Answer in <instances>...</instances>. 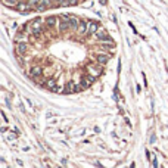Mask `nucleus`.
Here are the masks:
<instances>
[{"label": "nucleus", "mask_w": 168, "mask_h": 168, "mask_svg": "<svg viewBox=\"0 0 168 168\" xmlns=\"http://www.w3.org/2000/svg\"><path fill=\"white\" fill-rule=\"evenodd\" d=\"M128 25H130V27H131V30H133V31H134V33H136V34H137V30H136V27H134V25H133V24H131V22H128Z\"/></svg>", "instance_id": "obj_22"}, {"label": "nucleus", "mask_w": 168, "mask_h": 168, "mask_svg": "<svg viewBox=\"0 0 168 168\" xmlns=\"http://www.w3.org/2000/svg\"><path fill=\"white\" fill-rule=\"evenodd\" d=\"M96 78H97V77H94L93 74L87 72V74H84V75H83V78H81V83L84 84V87H86V88H88V87H90V86L96 81Z\"/></svg>", "instance_id": "obj_3"}, {"label": "nucleus", "mask_w": 168, "mask_h": 168, "mask_svg": "<svg viewBox=\"0 0 168 168\" xmlns=\"http://www.w3.org/2000/svg\"><path fill=\"white\" fill-rule=\"evenodd\" d=\"M27 50H28V44H27V41L24 40H16V44H15V53L16 56H24Z\"/></svg>", "instance_id": "obj_2"}, {"label": "nucleus", "mask_w": 168, "mask_h": 168, "mask_svg": "<svg viewBox=\"0 0 168 168\" xmlns=\"http://www.w3.org/2000/svg\"><path fill=\"white\" fill-rule=\"evenodd\" d=\"M46 9H47L46 6H44L43 3H40V5L37 6V9H35V11H37V12H44V11H46Z\"/></svg>", "instance_id": "obj_18"}, {"label": "nucleus", "mask_w": 168, "mask_h": 168, "mask_svg": "<svg viewBox=\"0 0 168 168\" xmlns=\"http://www.w3.org/2000/svg\"><path fill=\"white\" fill-rule=\"evenodd\" d=\"M83 90H86V87H84V84H83V83L75 84V90H74V93H80V92H83Z\"/></svg>", "instance_id": "obj_16"}, {"label": "nucleus", "mask_w": 168, "mask_h": 168, "mask_svg": "<svg viewBox=\"0 0 168 168\" xmlns=\"http://www.w3.org/2000/svg\"><path fill=\"white\" fill-rule=\"evenodd\" d=\"M94 37H96V40H99V41H105L106 39L109 37V35H108V31H106L105 28H99Z\"/></svg>", "instance_id": "obj_10"}, {"label": "nucleus", "mask_w": 168, "mask_h": 168, "mask_svg": "<svg viewBox=\"0 0 168 168\" xmlns=\"http://www.w3.org/2000/svg\"><path fill=\"white\" fill-rule=\"evenodd\" d=\"M149 141H150V143H155V141H156V136L152 134V136H150V140H149Z\"/></svg>", "instance_id": "obj_20"}, {"label": "nucleus", "mask_w": 168, "mask_h": 168, "mask_svg": "<svg viewBox=\"0 0 168 168\" xmlns=\"http://www.w3.org/2000/svg\"><path fill=\"white\" fill-rule=\"evenodd\" d=\"M19 2L21 0H2L3 6H6V7H16Z\"/></svg>", "instance_id": "obj_14"}, {"label": "nucleus", "mask_w": 168, "mask_h": 168, "mask_svg": "<svg viewBox=\"0 0 168 168\" xmlns=\"http://www.w3.org/2000/svg\"><path fill=\"white\" fill-rule=\"evenodd\" d=\"M58 19L59 18H56V16H47L46 19H44V24H46V27L47 28H55V27H58Z\"/></svg>", "instance_id": "obj_7"}, {"label": "nucleus", "mask_w": 168, "mask_h": 168, "mask_svg": "<svg viewBox=\"0 0 168 168\" xmlns=\"http://www.w3.org/2000/svg\"><path fill=\"white\" fill-rule=\"evenodd\" d=\"M27 2H28V6L33 9V11H34V9H37V6L40 5V2H41V0H27Z\"/></svg>", "instance_id": "obj_15"}, {"label": "nucleus", "mask_w": 168, "mask_h": 168, "mask_svg": "<svg viewBox=\"0 0 168 168\" xmlns=\"http://www.w3.org/2000/svg\"><path fill=\"white\" fill-rule=\"evenodd\" d=\"M74 90H75V84L72 83V81H68L66 83V86L64 87V94H71V93H74Z\"/></svg>", "instance_id": "obj_13"}, {"label": "nucleus", "mask_w": 168, "mask_h": 168, "mask_svg": "<svg viewBox=\"0 0 168 168\" xmlns=\"http://www.w3.org/2000/svg\"><path fill=\"white\" fill-rule=\"evenodd\" d=\"M106 2H108V0H99V3H100V5H106Z\"/></svg>", "instance_id": "obj_24"}, {"label": "nucleus", "mask_w": 168, "mask_h": 168, "mask_svg": "<svg viewBox=\"0 0 168 168\" xmlns=\"http://www.w3.org/2000/svg\"><path fill=\"white\" fill-rule=\"evenodd\" d=\"M77 34L81 35V37L87 35V34H88V22H86V21H81V22H80L78 30H77Z\"/></svg>", "instance_id": "obj_6"}, {"label": "nucleus", "mask_w": 168, "mask_h": 168, "mask_svg": "<svg viewBox=\"0 0 168 168\" xmlns=\"http://www.w3.org/2000/svg\"><path fill=\"white\" fill-rule=\"evenodd\" d=\"M56 28L59 33H66V31H71V24H69V21H60Z\"/></svg>", "instance_id": "obj_8"}, {"label": "nucleus", "mask_w": 168, "mask_h": 168, "mask_svg": "<svg viewBox=\"0 0 168 168\" xmlns=\"http://www.w3.org/2000/svg\"><path fill=\"white\" fill-rule=\"evenodd\" d=\"M43 75V68L40 65H33L30 68V77L31 78H40Z\"/></svg>", "instance_id": "obj_4"}, {"label": "nucleus", "mask_w": 168, "mask_h": 168, "mask_svg": "<svg viewBox=\"0 0 168 168\" xmlns=\"http://www.w3.org/2000/svg\"><path fill=\"white\" fill-rule=\"evenodd\" d=\"M80 2H81V0H71V5L74 6V5H78Z\"/></svg>", "instance_id": "obj_23"}, {"label": "nucleus", "mask_w": 168, "mask_h": 168, "mask_svg": "<svg viewBox=\"0 0 168 168\" xmlns=\"http://www.w3.org/2000/svg\"><path fill=\"white\" fill-rule=\"evenodd\" d=\"M109 59H111V53L102 52V53H97L96 55V62H99V64H102V65H106L109 62Z\"/></svg>", "instance_id": "obj_5"}, {"label": "nucleus", "mask_w": 168, "mask_h": 168, "mask_svg": "<svg viewBox=\"0 0 168 168\" xmlns=\"http://www.w3.org/2000/svg\"><path fill=\"white\" fill-rule=\"evenodd\" d=\"M86 71L90 72V74H93L94 77H100L103 74V65L99 64V62H96V64L94 62H90V64L86 65Z\"/></svg>", "instance_id": "obj_1"}, {"label": "nucleus", "mask_w": 168, "mask_h": 168, "mask_svg": "<svg viewBox=\"0 0 168 168\" xmlns=\"http://www.w3.org/2000/svg\"><path fill=\"white\" fill-rule=\"evenodd\" d=\"M97 30H99V24H97L96 21H92V22H88V34L87 35H92V37H94Z\"/></svg>", "instance_id": "obj_9"}, {"label": "nucleus", "mask_w": 168, "mask_h": 168, "mask_svg": "<svg viewBox=\"0 0 168 168\" xmlns=\"http://www.w3.org/2000/svg\"><path fill=\"white\" fill-rule=\"evenodd\" d=\"M152 161H153V162H152V165H153V167H158V162H156V156H155V155H153V159H152Z\"/></svg>", "instance_id": "obj_21"}, {"label": "nucleus", "mask_w": 168, "mask_h": 168, "mask_svg": "<svg viewBox=\"0 0 168 168\" xmlns=\"http://www.w3.org/2000/svg\"><path fill=\"white\" fill-rule=\"evenodd\" d=\"M59 2H60V0H53V3H55V5H59Z\"/></svg>", "instance_id": "obj_25"}, {"label": "nucleus", "mask_w": 168, "mask_h": 168, "mask_svg": "<svg viewBox=\"0 0 168 168\" xmlns=\"http://www.w3.org/2000/svg\"><path fill=\"white\" fill-rule=\"evenodd\" d=\"M59 18H60L62 21H69V19H71V15H69V13H62Z\"/></svg>", "instance_id": "obj_17"}, {"label": "nucleus", "mask_w": 168, "mask_h": 168, "mask_svg": "<svg viewBox=\"0 0 168 168\" xmlns=\"http://www.w3.org/2000/svg\"><path fill=\"white\" fill-rule=\"evenodd\" d=\"M80 21L77 16H74V15H71V19H69V24H71V31H74V33H77V30H78V25H80Z\"/></svg>", "instance_id": "obj_11"}, {"label": "nucleus", "mask_w": 168, "mask_h": 168, "mask_svg": "<svg viewBox=\"0 0 168 168\" xmlns=\"http://www.w3.org/2000/svg\"><path fill=\"white\" fill-rule=\"evenodd\" d=\"M46 87L49 88L50 92H53V90L58 87V80H56L55 77H50L49 80H46Z\"/></svg>", "instance_id": "obj_12"}, {"label": "nucleus", "mask_w": 168, "mask_h": 168, "mask_svg": "<svg viewBox=\"0 0 168 168\" xmlns=\"http://www.w3.org/2000/svg\"><path fill=\"white\" fill-rule=\"evenodd\" d=\"M16 134H18V133H16ZM16 134H15V133H11V134L7 136V139H9V140H15V139H16Z\"/></svg>", "instance_id": "obj_19"}]
</instances>
